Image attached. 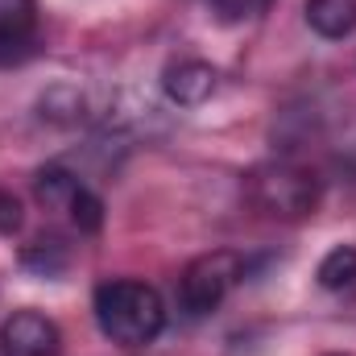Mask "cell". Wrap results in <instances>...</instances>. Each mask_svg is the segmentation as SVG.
I'll return each instance as SVG.
<instances>
[{"mask_svg": "<svg viewBox=\"0 0 356 356\" xmlns=\"http://www.w3.org/2000/svg\"><path fill=\"white\" fill-rule=\"evenodd\" d=\"M315 277H319L323 290H348V286H356V245H336L319 261Z\"/></svg>", "mask_w": 356, "mask_h": 356, "instance_id": "cell-10", "label": "cell"}, {"mask_svg": "<svg viewBox=\"0 0 356 356\" xmlns=\"http://www.w3.org/2000/svg\"><path fill=\"white\" fill-rule=\"evenodd\" d=\"M58 327L42 311H13L0 323V356H54L58 353Z\"/></svg>", "mask_w": 356, "mask_h": 356, "instance_id": "cell-4", "label": "cell"}, {"mask_svg": "<svg viewBox=\"0 0 356 356\" xmlns=\"http://www.w3.org/2000/svg\"><path fill=\"white\" fill-rule=\"evenodd\" d=\"M21 266L29 273H38V277H58L63 269L71 266V249L58 236H42V241L21 249Z\"/></svg>", "mask_w": 356, "mask_h": 356, "instance_id": "cell-9", "label": "cell"}, {"mask_svg": "<svg viewBox=\"0 0 356 356\" xmlns=\"http://www.w3.org/2000/svg\"><path fill=\"white\" fill-rule=\"evenodd\" d=\"M207 4H211V13H216L224 25H241V21H249V17H257L269 0H207Z\"/></svg>", "mask_w": 356, "mask_h": 356, "instance_id": "cell-12", "label": "cell"}, {"mask_svg": "<svg viewBox=\"0 0 356 356\" xmlns=\"http://www.w3.org/2000/svg\"><path fill=\"white\" fill-rule=\"evenodd\" d=\"M91 311H95L99 332L112 344H120V348H145L166 327V302H162V294L149 282H137V277L99 282L95 298H91Z\"/></svg>", "mask_w": 356, "mask_h": 356, "instance_id": "cell-1", "label": "cell"}, {"mask_svg": "<svg viewBox=\"0 0 356 356\" xmlns=\"http://www.w3.org/2000/svg\"><path fill=\"white\" fill-rule=\"evenodd\" d=\"M253 191L269 216H286V220H298L319 203V178L302 166H269L257 175Z\"/></svg>", "mask_w": 356, "mask_h": 356, "instance_id": "cell-3", "label": "cell"}, {"mask_svg": "<svg viewBox=\"0 0 356 356\" xmlns=\"http://www.w3.org/2000/svg\"><path fill=\"white\" fill-rule=\"evenodd\" d=\"M79 186H83L79 175H71L67 166H42L38 178H33V195L46 211H67L71 199L79 195Z\"/></svg>", "mask_w": 356, "mask_h": 356, "instance_id": "cell-8", "label": "cell"}, {"mask_svg": "<svg viewBox=\"0 0 356 356\" xmlns=\"http://www.w3.org/2000/svg\"><path fill=\"white\" fill-rule=\"evenodd\" d=\"M38 42V0H0V67H17Z\"/></svg>", "mask_w": 356, "mask_h": 356, "instance_id": "cell-5", "label": "cell"}, {"mask_svg": "<svg viewBox=\"0 0 356 356\" xmlns=\"http://www.w3.org/2000/svg\"><path fill=\"white\" fill-rule=\"evenodd\" d=\"M67 216H71V224L79 228V232H99L104 228V199L91 191V186H79V195L71 199V207H67Z\"/></svg>", "mask_w": 356, "mask_h": 356, "instance_id": "cell-11", "label": "cell"}, {"mask_svg": "<svg viewBox=\"0 0 356 356\" xmlns=\"http://www.w3.org/2000/svg\"><path fill=\"white\" fill-rule=\"evenodd\" d=\"M245 277V261L232 249H211L203 257H195L178 277V302L191 319H203L211 311L224 307V298L232 294V286Z\"/></svg>", "mask_w": 356, "mask_h": 356, "instance_id": "cell-2", "label": "cell"}, {"mask_svg": "<svg viewBox=\"0 0 356 356\" xmlns=\"http://www.w3.org/2000/svg\"><path fill=\"white\" fill-rule=\"evenodd\" d=\"M25 224V211H21V199L13 191H0V232L4 236H17Z\"/></svg>", "mask_w": 356, "mask_h": 356, "instance_id": "cell-13", "label": "cell"}, {"mask_svg": "<svg viewBox=\"0 0 356 356\" xmlns=\"http://www.w3.org/2000/svg\"><path fill=\"white\" fill-rule=\"evenodd\" d=\"M307 25L327 42H344L356 33V0H307Z\"/></svg>", "mask_w": 356, "mask_h": 356, "instance_id": "cell-7", "label": "cell"}, {"mask_svg": "<svg viewBox=\"0 0 356 356\" xmlns=\"http://www.w3.org/2000/svg\"><path fill=\"white\" fill-rule=\"evenodd\" d=\"M162 91L178 108H199L216 91V67L203 58H178L162 71Z\"/></svg>", "mask_w": 356, "mask_h": 356, "instance_id": "cell-6", "label": "cell"}]
</instances>
